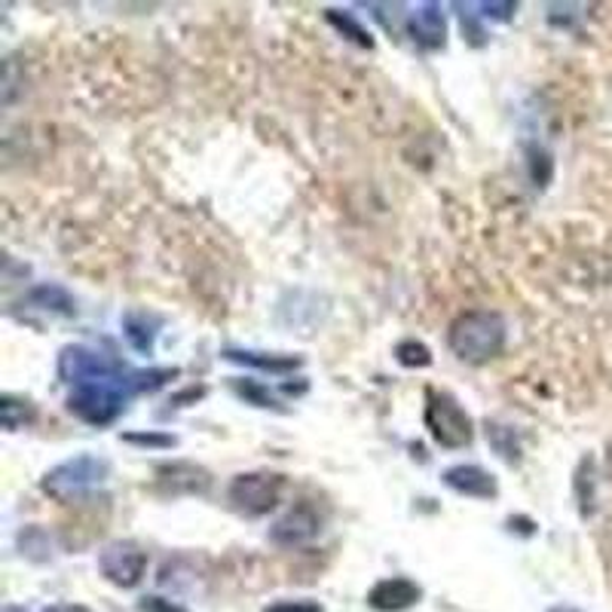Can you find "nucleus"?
<instances>
[{
	"instance_id": "nucleus-1",
	"label": "nucleus",
	"mask_w": 612,
	"mask_h": 612,
	"mask_svg": "<svg viewBox=\"0 0 612 612\" xmlns=\"http://www.w3.org/2000/svg\"><path fill=\"white\" fill-rule=\"evenodd\" d=\"M447 343L456 358L484 365L490 358H496L505 346V322L500 313H487V309L463 313L447 330Z\"/></svg>"
},
{
	"instance_id": "nucleus-2",
	"label": "nucleus",
	"mask_w": 612,
	"mask_h": 612,
	"mask_svg": "<svg viewBox=\"0 0 612 612\" xmlns=\"http://www.w3.org/2000/svg\"><path fill=\"white\" fill-rule=\"evenodd\" d=\"M122 386H126V379L117 371L105 374V377L89 379V383H80V386H73L68 407H71V414H77L86 423L105 426V423H110L122 411V402H126Z\"/></svg>"
},
{
	"instance_id": "nucleus-3",
	"label": "nucleus",
	"mask_w": 612,
	"mask_h": 612,
	"mask_svg": "<svg viewBox=\"0 0 612 612\" xmlns=\"http://www.w3.org/2000/svg\"><path fill=\"white\" fill-rule=\"evenodd\" d=\"M105 477H108V463L105 460H98V456H77V460H68L59 468L47 472L43 490L59 502H71L86 496L92 487H98Z\"/></svg>"
},
{
	"instance_id": "nucleus-4",
	"label": "nucleus",
	"mask_w": 612,
	"mask_h": 612,
	"mask_svg": "<svg viewBox=\"0 0 612 612\" xmlns=\"http://www.w3.org/2000/svg\"><path fill=\"white\" fill-rule=\"evenodd\" d=\"M426 428L441 447H465L472 441V419L447 392H428Z\"/></svg>"
},
{
	"instance_id": "nucleus-5",
	"label": "nucleus",
	"mask_w": 612,
	"mask_h": 612,
	"mask_svg": "<svg viewBox=\"0 0 612 612\" xmlns=\"http://www.w3.org/2000/svg\"><path fill=\"white\" fill-rule=\"evenodd\" d=\"M282 493V477L267 475V472H251V475L233 477L230 484V502L236 512L257 517V514H267Z\"/></svg>"
},
{
	"instance_id": "nucleus-6",
	"label": "nucleus",
	"mask_w": 612,
	"mask_h": 612,
	"mask_svg": "<svg viewBox=\"0 0 612 612\" xmlns=\"http://www.w3.org/2000/svg\"><path fill=\"white\" fill-rule=\"evenodd\" d=\"M98 566L105 579L117 588H135L147 570V554L132 542H110L108 549L98 554Z\"/></svg>"
},
{
	"instance_id": "nucleus-7",
	"label": "nucleus",
	"mask_w": 612,
	"mask_h": 612,
	"mask_svg": "<svg viewBox=\"0 0 612 612\" xmlns=\"http://www.w3.org/2000/svg\"><path fill=\"white\" fill-rule=\"evenodd\" d=\"M419 585L411 582V579H402V575H395V579H383L377 585L371 588V594H367V603L379 612H402L411 610L416 600H419Z\"/></svg>"
},
{
	"instance_id": "nucleus-8",
	"label": "nucleus",
	"mask_w": 612,
	"mask_h": 612,
	"mask_svg": "<svg viewBox=\"0 0 612 612\" xmlns=\"http://www.w3.org/2000/svg\"><path fill=\"white\" fill-rule=\"evenodd\" d=\"M444 484L463 496H477V500L496 496V481L481 465H453L444 472Z\"/></svg>"
},
{
	"instance_id": "nucleus-9",
	"label": "nucleus",
	"mask_w": 612,
	"mask_h": 612,
	"mask_svg": "<svg viewBox=\"0 0 612 612\" xmlns=\"http://www.w3.org/2000/svg\"><path fill=\"white\" fill-rule=\"evenodd\" d=\"M318 530V517L309 509H294V512H288L282 521H276V526H273V542H279V545H304V542H309V539L316 536Z\"/></svg>"
},
{
	"instance_id": "nucleus-10",
	"label": "nucleus",
	"mask_w": 612,
	"mask_h": 612,
	"mask_svg": "<svg viewBox=\"0 0 612 612\" xmlns=\"http://www.w3.org/2000/svg\"><path fill=\"white\" fill-rule=\"evenodd\" d=\"M407 28H411V37H414L419 47L435 49L444 43V34H447V24H444V16L435 3H423L411 12L407 19Z\"/></svg>"
},
{
	"instance_id": "nucleus-11",
	"label": "nucleus",
	"mask_w": 612,
	"mask_h": 612,
	"mask_svg": "<svg viewBox=\"0 0 612 612\" xmlns=\"http://www.w3.org/2000/svg\"><path fill=\"white\" fill-rule=\"evenodd\" d=\"M227 358H230V362H243V365H251V367H264V371H292V367L300 365V358H273V355L267 358L264 353H236V349H230Z\"/></svg>"
},
{
	"instance_id": "nucleus-12",
	"label": "nucleus",
	"mask_w": 612,
	"mask_h": 612,
	"mask_svg": "<svg viewBox=\"0 0 612 612\" xmlns=\"http://www.w3.org/2000/svg\"><path fill=\"white\" fill-rule=\"evenodd\" d=\"M395 355H398V362L407 367H426L428 362H432V355H428L426 346H423V343H416V340L398 343Z\"/></svg>"
},
{
	"instance_id": "nucleus-13",
	"label": "nucleus",
	"mask_w": 612,
	"mask_h": 612,
	"mask_svg": "<svg viewBox=\"0 0 612 612\" xmlns=\"http://www.w3.org/2000/svg\"><path fill=\"white\" fill-rule=\"evenodd\" d=\"M264 612H322V606L313 603V600H282V603H276V606H269Z\"/></svg>"
},
{
	"instance_id": "nucleus-14",
	"label": "nucleus",
	"mask_w": 612,
	"mask_h": 612,
	"mask_svg": "<svg viewBox=\"0 0 612 612\" xmlns=\"http://www.w3.org/2000/svg\"><path fill=\"white\" fill-rule=\"evenodd\" d=\"M141 612H184V610H178V606H169L166 600L147 598L145 603H141Z\"/></svg>"
},
{
	"instance_id": "nucleus-15",
	"label": "nucleus",
	"mask_w": 612,
	"mask_h": 612,
	"mask_svg": "<svg viewBox=\"0 0 612 612\" xmlns=\"http://www.w3.org/2000/svg\"><path fill=\"white\" fill-rule=\"evenodd\" d=\"M47 612H92V610H86V606H80V603H59V606H49Z\"/></svg>"
},
{
	"instance_id": "nucleus-16",
	"label": "nucleus",
	"mask_w": 612,
	"mask_h": 612,
	"mask_svg": "<svg viewBox=\"0 0 612 612\" xmlns=\"http://www.w3.org/2000/svg\"><path fill=\"white\" fill-rule=\"evenodd\" d=\"M129 441H141V444H171V438H147V435H132Z\"/></svg>"
}]
</instances>
